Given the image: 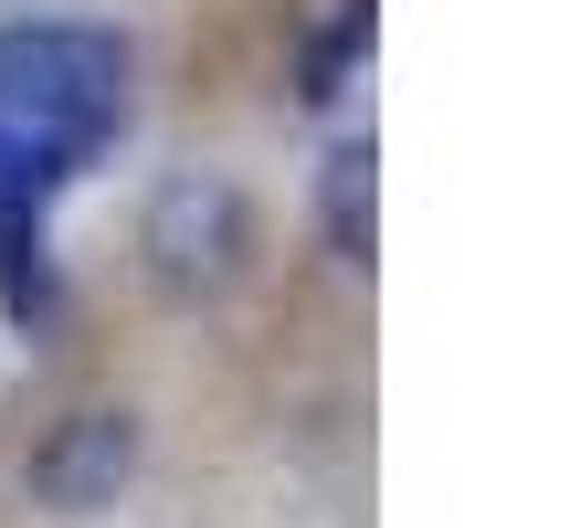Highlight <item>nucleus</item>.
I'll list each match as a JSON object with an SVG mask.
<instances>
[{"label":"nucleus","mask_w":570,"mask_h":528,"mask_svg":"<svg viewBox=\"0 0 570 528\" xmlns=\"http://www.w3.org/2000/svg\"><path fill=\"white\" fill-rule=\"evenodd\" d=\"M370 0H338V11L317 21V32H306V53H296V96L306 106H338L348 96V75H360V53H370Z\"/></svg>","instance_id":"423d86ee"},{"label":"nucleus","mask_w":570,"mask_h":528,"mask_svg":"<svg viewBox=\"0 0 570 528\" xmlns=\"http://www.w3.org/2000/svg\"><path fill=\"white\" fill-rule=\"evenodd\" d=\"M138 476V412H63L53 433L32 444V466H21V487L42 497L53 518H96L117 508V487Z\"/></svg>","instance_id":"7ed1b4c3"},{"label":"nucleus","mask_w":570,"mask_h":528,"mask_svg":"<svg viewBox=\"0 0 570 528\" xmlns=\"http://www.w3.org/2000/svg\"><path fill=\"white\" fill-rule=\"evenodd\" d=\"M317 223H327V254L338 264H370V233H381V159L370 138H338L317 169Z\"/></svg>","instance_id":"20e7f679"},{"label":"nucleus","mask_w":570,"mask_h":528,"mask_svg":"<svg viewBox=\"0 0 570 528\" xmlns=\"http://www.w3.org/2000/svg\"><path fill=\"white\" fill-rule=\"evenodd\" d=\"M0 306L21 339L53 327V254H42V212H0Z\"/></svg>","instance_id":"39448f33"},{"label":"nucleus","mask_w":570,"mask_h":528,"mask_svg":"<svg viewBox=\"0 0 570 528\" xmlns=\"http://www.w3.org/2000/svg\"><path fill=\"white\" fill-rule=\"evenodd\" d=\"M63 180H75V169H63L53 148H32V138H11V127H0V212H42Z\"/></svg>","instance_id":"0eeeda50"},{"label":"nucleus","mask_w":570,"mask_h":528,"mask_svg":"<svg viewBox=\"0 0 570 528\" xmlns=\"http://www.w3.org/2000/svg\"><path fill=\"white\" fill-rule=\"evenodd\" d=\"M0 127L85 169L127 127V42L96 21H11L0 32Z\"/></svg>","instance_id":"f257e3e1"},{"label":"nucleus","mask_w":570,"mask_h":528,"mask_svg":"<svg viewBox=\"0 0 570 528\" xmlns=\"http://www.w3.org/2000/svg\"><path fill=\"white\" fill-rule=\"evenodd\" d=\"M138 254H148V275H159L169 296H223L254 264V202L233 180H212V169H180V180L148 190Z\"/></svg>","instance_id":"f03ea898"}]
</instances>
